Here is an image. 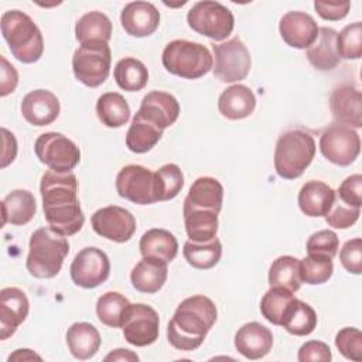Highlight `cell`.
Listing matches in <instances>:
<instances>
[{"mask_svg":"<svg viewBox=\"0 0 362 362\" xmlns=\"http://www.w3.org/2000/svg\"><path fill=\"white\" fill-rule=\"evenodd\" d=\"M42 209L48 226L59 235L78 233L85 222L78 199V181L72 171L58 173L48 170L40 184Z\"/></svg>","mask_w":362,"mask_h":362,"instance_id":"1","label":"cell"},{"mask_svg":"<svg viewBox=\"0 0 362 362\" xmlns=\"http://www.w3.org/2000/svg\"><path fill=\"white\" fill-rule=\"evenodd\" d=\"M216 318V305L209 297H188L178 304L170 320L167 339L180 351H194L201 346Z\"/></svg>","mask_w":362,"mask_h":362,"instance_id":"2","label":"cell"},{"mask_svg":"<svg viewBox=\"0 0 362 362\" xmlns=\"http://www.w3.org/2000/svg\"><path fill=\"white\" fill-rule=\"evenodd\" d=\"M0 25L3 38L17 61L34 64L42 57V34L28 14L20 10L4 11Z\"/></svg>","mask_w":362,"mask_h":362,"instance_id":"3","label":"cell"},{"mask_svg":"<svg viewBox=\"0 0 362 362\" xmlns=\"http://www.w3.org/2000/svg\"><path fill=\"white\" fill-rule=\"evenodd\" d=\"M69 253V243L64 235L57 233L49 226L34 230L30 238L25 267L37 279H52L62 267Z\"/></svg>","mask_w":362,"mask_h":362,"instance_id":"4","label":"cell"},{"mask_svg":"<svg viewBox=\"0 0 362 362\" xmlns=\"http://www.w3.org/2000/svg\"><path fill=\"white\" fill-rule=\"evenodd\" d=\"M314 156L315 141L310 133L301 129L287 130L276 143L274 170L284 180L298 178L311 164Z\"/></svg>","mask_w":362,"mask_h":362,"instance_id":"5","label":"cell"},{"mask_svg":"<svg viewBox=\"0 0 362 362\" xmlns=\"http://www.w3.org/2000/svg\"><path fill=\"white\" fill-rule=\"evenodd\" d=\"M161 61L170 74L184 79H198L214 66V57L209 49L188 40L170 41L163 51Z\"/></svg>","mask_w":362,"mask_h":362,"instance_id":"6","label":"cell"},{"mask_svg":"<svg viewBox=\"0 0 362 362\" xmlns=\"http://www.w3.org/2000/svg\"><path fill=\"white\" fill-rule=\"evenodd\" d=\"M110 64V48L106 42L100 41L79 45L72 57L74 75L88 88H98L107 79Z\"/></svg>","mask_w":362,"mask_h":362,"instance_id":"7","label":"cell"},{"mask_svg":"<svg viewBox=\"0 0 362 362\" xmlns=\"http://www.w3.org/2000/svg\"><path fill=\"white\" fill-rule=\"evenodd\" d=\"M187 23L195 33L214 41H223L233 31L235 17L232 11L219 1L204 0L189 8Z\"/></svg>","mask_w":362,"mask_h":362,"instance_id":"8","label":"cell"},{"mask_svg":"<svg viewBox=\"0 0 362 362\" xmlns=\"http://www.w3.org/2000/svg\"><path fill=\"white\" fill-rule=\"evenodd\" d=\"M34 151L42 164L58 173L74 170L81 160L79 147L57 132L40 134L34 143Z\"/></svg>","mask_w":362,"mask_h":362,"instance_id":"9","label":"cell"},{"mask_svg":"<svg viewBox=\"0 0 362 362\" xmlns=\"http://www.w3.org/2000/svg\"><path fill=\"white\" fill-rule=\"evenodd\" d=\"M214 75L226 83L243 81L250 71V54L240 38L233 37L221 44H212Z\"/></svg>","mask_w":362,"mask_h":362,"instance_id":"10","label":"cell"},{"mask_svg":"<svg viewBox=\"0 0 362 362\" xmlns=\"http://www.w3.org/2000/svg\"><path fill=\"white\" fill-rule=\"evenodd\" d=\"M320 150L329 163L346 167L358 158L361 139L352 127L334 123L321 133Z\"/></svg>","mask_w":362,"mask_h":362,"instance_id":"11","label":"cell"},{"mask_svg":"<svg viewBox=\"0 0 362 362\" xmlns=\"http://www.w3.org/2000/svg\"><path fill=\"white\" fill-rule=\"evenodd\" d=\"M116 191L119 197L139 205H150L158 201L154 173L139 164L124 165L117 173Z\"/></svg>","mask_w":362,"mask_h":362,"instance_id":"12","label":"cell"},{"mask_svg":"<svg viewBox=\"0 0 362 362\" xmlns=\"http://www.w3.org/2000/svg\"><path fill=\"white\" fill-rule=\"evenodd\" d=\"M157 311L147 304H130L122 321L124 339L134 346H147L157 341L160 331Z\"/></svg>","mask_w":362,"mask_h":362,"instance_id":"13","label":"cell"},{"mask_svg":"<svg viewBox=\"0 0 362 362\" xmlns=\"http://www.w3.org/2000/svg\"><path fill=\"white\" fill-rule=\"evenodd\" d=\"M72 281L82 288H95L105 283L110 274L107 255L98 247H83L75 256L69 267Z\"/></svg>","mask_w":362,"mask_h":362,"instance_id":"14","label":"cell"},{"mask_svg":"<svg viewBox=\"0 0 362 362\" xmlns=\"http://www.w3.org/2000/svg\"><path fill=\"white\" fill-rule=\"evenodd\" d=\"M90 223L99 236L116 243L130 240L136 232L134 216L130 211L119 205H109L95 211L90 218Z\"/></svg>","mask_w":362,"mask_h":362,"instance_id":"15","label":"cell"},{"mask_svg":"<svg viewBox=\"0 0 362 362\" xmlns=\"http://www.w3.org/2000/svg\"><path fill=\"white\" fill-rule=\"evenodd\" d=\"M30 303L25 293L17 287H4L0 291V339L11 337L25 321Z\"/></svg>","mask_w":362,"mask_h":362,"instance_id":"16","label":"cell"},{"mask_svg":"<svg viewBox=\"0 0 362 362\" xmlns=\"http://www.w3.org/2000/svg\"><path fill=\"white\" fill-rule=\"evenodd\" d=\"M318 28L315 20L303 11H287L279 23L283 41L297 49L308 48L315 41Z\"/></svg>","mask_w":362,"mask_h":362,"instance_id":"17","label":"cell"},{"mask_svg":"<svg viewBox=\"0 0 362 362\" xmlns=\"http://www.w3.org/2000/svg\"><path fill=\"white\" fill-rule=\"evenodd\" d=\"M329 109L338 124L359 129L362 127V95L352 85H342L332 90Z\"/></svg>","mask_w":362,"mask_h":362,"instance_id":"18","label":"cell"},{"mask_svg":"<svg viewBox=\"0 0 362 362\" xmlns=\"http://www.w3.org/2000/svg\"><path fill=\"white\" fill-rule=\"evenodd\" d=\"M123 30L136 38L151 35L160 25V13L148 1L127 3L120 14Z\"/></svg>","mask_w":362,"mask_h":362,"instance_id":"19","label":"cell"},{"mask_svg":"<svg viewBox=\"0 0 362 362\" xmlns=\"http://www.w3.org/2000/svg\"><path fill=\"white\" fill-rule=\"evenodd\" d=\"M23 117L33 126H48L57 120L61 106L58 98L47 89L28 92L21 100Z\"/></svg>","mask_w":362,"mask_h":362,"instance_id":"20","label":"cell"},{"mask_svg":"<svg viewBox=\"0 0 362 362\" xmlns=\"http://www.w3.org/2000/svg\"><path fill=\"white\" fill-rule=\"evenodd\" d=\"M137 115L150 120L161 130H165L177 122L180 116V103L167 92L153 90L143 98Z\"/></svg>","mask_w":362,"mask_h":362,"instance_id":"21","label":"cell"},{"mask_svg":"<svg viewBox=\"0 0 362 362\" xmlns=\"http://www.w3.org/2000/svg\"><path fill=\"white\" fill-rule=\"evenodd\" d=\"M273 346L272 331L260 322L252 321L243 324L235 334L236 351L252 361L266 356Z\"/></svg>","mask_w":362,"mask_h":362,"instance_id":"22","label":"cell"},{"mask_svg":"<svg viewBox=\"0 0 362 362\" xmlns=\"http://www.w3.org/2000/svg\"><path fill=\"white\" fill-rule=\"evenodd\" d=\"M223 202V187L214 177L197 178L184 199L182 211H211L219 214Z\"/></svg>","mask_w":362,"mask_h":362,"instance_id":"23","label":"cell"},{"mask_svg":"<svg viewBox=\"0 0 362 362\" xmlns=\"http://www.w3.org/2000/svg\"><path fill=\"white\" fill-rule=\"evenodd\" d=\"M335 199V191L325 182L311 180L305 182L298 192V206L310 218L325 216Z\"/></svg>","mask_w":362,"mask_h":362,"instance_id":"24","label":"cell"},{"mask_svg":"<svg viewBox=\"0 0 362 362\" xmlns=\"http://www.w3.org/2000/svg\"><path fill=\"white\" fill-rule=\"evenodd\" d=\"M256 98L250 88L236 83L226 88L218 99L219 113L229 120H240L253 113Z\"/></svg>","mask_w":362,"mask_h":362,"instance_id":"25","label":"cell"},{"mask_svg":"<svg viewBox=\"0 0 362 362\" xmlns=\"http://www.w3.org/2000/svg\"><path fill=\"white\" fill-rule=\"evenodd\" d=\"M168 276L167 263L154 257H143L130 273L132 286L146 294L157 293Z\"/></svg>","mask_w":362,"mask_h":362,"instance_id":"26","label":"cell"},{"mask_svg":"<svg viewBox=\"0 0 362 362\" xmlns=\"http://www.w3.org/2000/svg\"><path fill=\"white\" fill-rule=\"evenodd\" d=\"M337 37L338 33L334 28L321 27L315 41L307 48V59L318 71H331L339 64Z\"/></svg>","mask_w":362,"mask_h":362,"instance_id":"27","label":"cell"},{"mask_svg":"<svg viewBox=\"0 0 362 362\" xmlns=\"http://www.w3.org/2000/svg\"><path fill=\"white\" fill-rule=\"evenodd\" d=\"M65 339L72 356L81 361L95 356L100 346V334L89 322H74L68 328Z\"/></svg>","mask_w":362,"mask_h":362,"instance_id":"28","label":"cell"},{"mask_svg":"<svg viewBox=\"0 0 362 362\" xmlns=\"http://www.w3.org/2000/svg\"><path fill=\"white\" fill-rule=\"evenodd\" d=\"M139 249L143 257H154L170 263L178 253V242L170 230L154 228L143 233L139 242Z\"/></svg>","mask_w":362,"mask_h":362,"instance_id":"29","label":"cell"},{"mask_svg":"<svg viewBox=\"0 0 362 362\" xmlns=\"http://www.w3.org/2000/svg\"><path fill=\"white\" fill-rule=\"evenodd\" d=\"M3 225L11 223L21 226L28 223L37 211L34 195L27 189H14L1 201Z\"/></svg>","mask_w":362,"mask_h":362,"instance_id":"30","label":"cell"},{"mask_svg":"<svg viewBox=\"0 0 362 362\" xmlns=\"http://www.w3.org/2000/svg\"><path fill=\"white\" fill-rule=\"evenodd\" d=\"M163 132L154 123L136 113L126 133V146L133 153H147L160 141Z\"/></svg>","mask_w":362,"mask_h":362,"instance_id":"31","label":"cell"},{"mask_svg":"<svg viewBox=\"0 0 362 362\" xmlns=\"http://www.w3.org/2000/svg\"><path fill=\"white\" fill-rule=\"evenodd\" d=\"M75 37L81 45L93 41L107 44L112 37V23L106 14L100 11H89L76 21Z\"/></svg>","mask_w":362,"mask_h":362,"instance_id":"32","label":"cell"},{"mask_svg":"<svg viewBox=\"0 0 362 362\" xmlns=\"http://www.w3.org/2000/svg\"><path fill=\"white\" fill-rule=\"evenodd\" d=\"M280 327L296 337L310 335L317 327V314L310 304L294 297L283 317Z\"/></svg>","mask_w":362,"mask_h":362,"instance_id":"33","label":"cell"},{"mask_svg":"<svg viewBox=\"0 0 362 362\" xmlns=\"http://www.w3.org/2000/svg\"><path fill=\"white\" fill-rule=\"evenodd\" d=\"M96 115L106 127H122L130 119V107L120 93L106 92L98 98Z\"/></svg>","mask_w":362,"mask_h":362,"instance_id":"34","label":"cell"},{"mask_svg":"<svg viewBox=\"0 0 362 362\" xmlns=\"http://www.w3.org/2000/svg\"><path fill=\"white\" fill-rule=\"evenodd\" d=\"M182 255L189 266L199 270H208L219 263L222 257V243L216 236L206 242L187 240L184 243Z\"/></svg>","mask_w":362,"mask_h":362,"instance_id":"35","label":"cell"},{"mask_svg":"<svg viewBox=\"0 0 362 362\" xmlns=\"http://www.w3.org/2000/svg\"><path fill=\"white\" fill-rule=\"evenodd\" d=\"M113 76L117 86L127 92L141 90L148 82V71L146 65L133 57L122 58L115 65Z\"/></svg>","mask_w":362,"mask_h":362,"instance_id":"36","label":"cell"},{"mask_svg":"<svg viewBox=\"0 0 362 362\" xmlns=\"http://www.w3.org/2000/svg\"><path fill=\"white\" fill-rule=\"evenodd\" d=\"M269 284L270 287H283L291 293H296L301 287L300 277V260L293 256L277 257L269 270Z\"/></svg>","mask_w":362,"mask_h":362,"instance_id":"37","label":"cell"},{"mask_svg":"<svg viewBox=\"0 0 362 362\" xmlns=\"http://www.w3.org/2000/svg\"><path fill=\"white\" fill-rule=\"evenodd\" d=\"M185 230L189 240L206 242L216 236L218 214L211 211H182Z\"/></svg>","mask_w":362,"mask_h":362,"instance_id":"38","label":"cell"},{"mask_svg":"<svg viewBox=\"0 0 362 362\" xmlns=\"http://www.w3.org/2000/svg\"><path fill=\"white\" fill-rule=\"evenodd\" d=\"M130 301L117 291H107L96 301V314L102 324L112 328H122L123 314Z\"/></svg>","mask_w":362,"mask_h":362,"instance_id":"39","label":"cell"},{"mask_svg":"<svg viewBox=\"0 0 362 362\" xmlns=\"http://www.w3.org/2000/svg\"><path fill=\"white\" fill-rule=\"evenodd\" d=\"M294 293L283 287H270L260 300L262 315L274 325H281L283 317L294 300Z\"/></svg>","mask_w":362,"mask_h":362,"instance_id":"40","label":"cell"},{"mask_svg":"<svg viewBox=\"0 0 362 362\" xmlns=\"http://www.w3.org/2000/svg\"><path fill=\"white\" fill-rule=\"evenodd\" d=\"M156 187L158 201L175 198L184 185V174L177 164H164L156 173Z\"/></svg>","mask_w":362,"mask_h":362,"instance_id":"41","label":"cell"},{"mask_svg":"<svg viewBox=\"0 0 362 362\" xmlns=\"http://www.w3.org/2000/svg\"><path fill=\"white\" fill-rule=\"evenodd\" d=\"M334 272L332 259L318 255H308L300 260V277L301 281L315 286L327 283Z\"/></svg>","mask_w":362,"mask_h":362,"instance_id":"42","label":"cell"},{"mask_svg":"<svg viewBox=\"0 0 362 362\" xmlns=\"http://www.w3.org/2000/svg\"><path fill=\"white\" fill-rule=\"evenodd\" d=\"M339 58L359 59L362 57V23L348 24L337 37Z\"/></svg>","mask_w":362,"mask_h":362,"instance_id":"43","label":"cell"},{"mask_svg":"<svg viewBox=\"0 0 362 362\" xmlns=\"http://www.w3.org/2000/svg\"><path fill=\"white\" fill-rule=\"evenodd\" d=\"M335 346L346 359L362 361V332L354 327H345L335 337Z\"/></svg>","mask_w":362,"mask_h":362,"instance_id":"44","label":"cell"},{"mask_svg":"<svg viewBox=\"0 0 362 362\" xmlns=\"http://www.w3.org/2000/svg\"><path fill=\"white\" fill-rule=\"evenodd\" d=\"M339 247V238L331 229H322L313 233L307 240V253L334 259Z\"/></svg>","mask_w":362,"mask_h":362,"instance_id":"45","label":"cell"},{"mask_svg":"<svg viewBox=\"0 0 362 362\" xmlns=\"http://www.w3.org/2000/svg\"><path fill=\"white\" fill-rule=\"evenodd\" d=\"M359 215H361V208L349 206L342 201H339L335 195L334 204L325 215V222L335 229H346V228H351L358 221Z\"/></svg>","mask_w":362,"mask_h":362,"instance_id":"46","label":"cell"},{"mask_svg":"<svg viewBox=\"0 0 362 362\" xmlns=\"http://www.w3.org/2000/svg\"><path fill=\"white\" fill-rule=\"evenodd\" d=\"M339 260L344 269L352 274L362 273V239L346 240L339 250Z\"/></svg>","mask_w":362,"mask_h":362,"instance_id":"47","label":"cell"},{"mask_svg":"<svg viewBox=\"0 0 362 362\" xmlns=\"http://www.w3.org/2000/svg\"><path fill=\"white\" fill-rule=\"evenodd\" d=\"M337 198L342 201L344 204L361 208L362 205V175L354 174L348 178H345L341 185L338 187V191L335 192Z\"/></svg>","mask_w":362,"mask_h":362,"instance_id":"48","label":"cell"},{"mask_svg":"<svg viewBox=\"0 0 362 362\" xmlns=\"http://www.w3.org/2000/svg\"><path fill=\"white\" fill-rule=\"evenodd\" d=\"M332 358L329 346L322 341H308L298 349L300 362H329Z\"/></svg>","mask_w":362,"mask_h":362,"instance_id":"49","label":"cell"},{"mask_svg":"<svg viewBox=\"0 0 362 362\" xmlns=\"http://www.w3.org/2000/svg\"><path fill=\"white\" fill-rule=\"evenodd\" d=\"M314 8L318 13V16L328 21H338L346 17L351 3L349 1H324V0H315Z\"/></svg>","mask_w":362,"mask_h":362,"instance_id":"50","label":"cell"},{"mask_svg":"<svg viewBox=\"0 0 362 362\" xmlns=\"http://www.w3.org/2000/svg\"><path fill=\"white\" fill-rule=\"evenodd\" d=\"M1 61V79H0V96H7L11 92H14L17 83H18V74L16 68L6 59L4 55L0 57Z\"/></svg>","mask_w":362,"mask_h":362,"instance_id":"51","label":"cell"},{"mask_svg":"<svg viewBox=\"0 0 362 362\" xmlns=\"http://www.w3.org/2000/svg\"><path fill=\"white\" fill-rule=\"evenodd\" d=\"M3 132V157H1V167H7L10 163L14 161L16 156H17V141L13 133H10L7 129H1Z\"/></svg>","mask_w":362,"mask_h":362,"instance_id":"52","label":"cell"},{"mask_svg":"<svg viewBox=\"0 0 362 362\" xmlns=\"http://www.w3.org/2000/svg\"><path fill=\"white\" fill-rule=\"evenodd\" d=\"M105 361H139V356L130 349L117 348L105 356Z\"/></svg>","mask_w":362,"mask_h":362,"instance_id":"53","label":"cell"},{"mask_svg":"<svg viewBox=\"0 0 362 362\" xmlns=\"http://www.w3.org/2000/svg\"><path fill=\"white\" fill-rule=\"evenodd\" d=\"M31 359L41 361L42 358L40 355H37L35 352H33L31 349H16V352L8 356L10 362L11 361H31Z\"/></svg>","mask_w":362,"mask_h":362,"instance_id":"54","label":"cell"}]
</instances>
